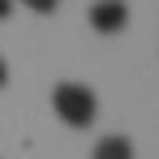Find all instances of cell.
Masks as SVG:
<instances>
[{
	"label": "cell",
	"instance_id": "3",
	"mask_svg": "<svg viewBox=\"0 0 159 159\" xmlns=\"http://www.w3.org/2000/svg\"><path fill=\"white\" fill-rule=\"evenodd\" d=\"M90 159H133V142H129V138H120V133L99 138L95 151H90Z\"/></svg>",
	"mask_w": 159,
	"mask_h": 159
},
{
	"label": "cell",
	"instance_id": "5",
	"mask_svg": "<svg viewBox=\"0 0 159 159\" xmlns=\"http://www.w3.org/2000/svg\"><path fill=\"white\" fill-rule=\"evenodd\" d=\"M9 9H13V0H0V17H9Z\"/></svg>",
	"mask_w": 159,
	"mask_h": 159
},
{
	"label": "cell",
	"instance_id": "4",
	"mask_svg": "<svg viewBox=\"0 0 159 159\" xmlns=\"http://www.w3.org/2000/svg\"><path fill=\"white\" fill-rule=\"evenodd\" d=\"M26 9H34V13H56V0H22Z\"/></svg>",
	"mask_w": 159,
	"mask_h": 159
},
{
	"label": "cell",
	"instance_id": "1",
	"mask_svg": "<svg viewBox=\"0 0 159 159\" xmlns=\"http://www.w3.org/2000/svg\"><path fill=\"white\" fill-rule=\"evenodd\" d=\"M52 107H56V116H60L69 129H86V125H95V116H99L95 90L82 86V82H60L52 90Z\"/></svg>",
	"mask_w": 159,
	"mask_h": 159
},
{
	"label": "cell",
	"instance_id": "2",
	"mask_svg": "<svg viewBox=\"0 0 159 159\" xmlns=\"http://www.w3.org/2000/svg\"><path fill=\"white\" fill-rule=\"evenodd\" d=\"M86 17H90V26L99 30V34H120L125 22H129V4L125 0H95Z\"/></svg>",
	"mask_w": 159,
	"mask_h": 159
},
{
	"label": "cell",
	"instance_id": "6",
	"mask_svg": "<svg viewBox=\"0 0 159 159\" xmlns=\"http://www.w3.org/2000/svg\"><path fill=\"white\" fill-rule=\"evenodd\" d=\"M4 82H9V65L0 60V86H4Z\"/></svg>",
	"mask_w": 159,
	"mask_h": 159
}]
</instances>
